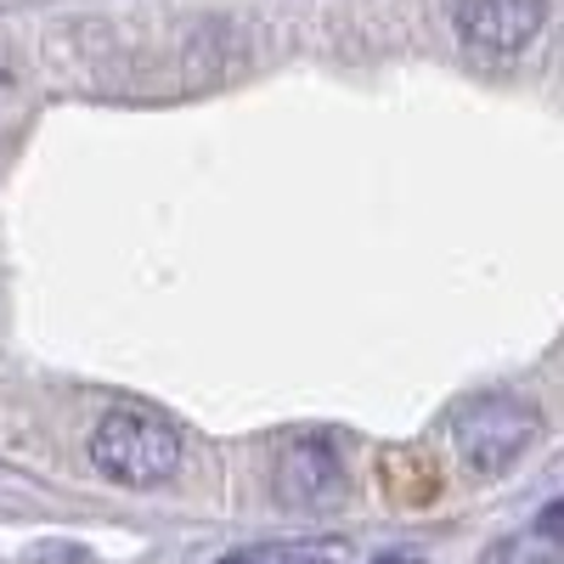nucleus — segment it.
I'll return each mask as SVG.
<instances>
[{
  "label": "nucleus",
  "mask_w": 564,
  "mask_h": 564,
  "mask_svg": "<svg viewBox=\"0 0 564 564\" xmlns=\"http://www.w3.org/2000/svg\"><path fill=\"white\" fill-rule=\"evenodd\" d=\"M276 497L289 508H334L345 497V457L334 435H294L276 452Z\"/></svg>",
  "instance_id": "obj_4"
},
{
  "label": "nucleus",
  "mask_w": 564,
  "mask_h": 564,
  "mask_svg": "<svg viewBox=\"0 0 564 564\" xmlns=\"http://www.w3.org/2000/svg\"><path fill=\"white\" fill-rule=\"evenodd\" d=\"M90 463L113 486H130V491L164 486L181 468V430L153 406H130V401L108 406L97 417V430H90Z\"/></svg>",
  "instance_id": "obj_1"
},
{
  "label": "nucleus",
  "mask_w": 564,
  "mask_h": 564,
  "mask_svg": "<svg viewBox=\"0 0 564 564\" xmlns=\"http://www.w3.org/2000/svg\"><path fill=\"white\" fill-rule=\"evenodd\" d=\"M452 29L486 57H520L547 29V0H452Z\"/></svg>",
  "instance_id": "obj_3"
},
{
  "label": "nucleus",
  "mask_w": 564,
  "mask_h": 564,
  "mask_svg": "<svg viewBox=\"0 0 564 564\" xmlns=\"http://www.w3.org/2000/svg\"><path fill=\"white\" fill-rule=\"evenodd\" d=\"M480 564H558V502L536 520V531L525 536H508L497 547H486Z\"/></svg>",
  "instance_id": "obj_5"
},
{
  "label": "nucleus",
  "mask_w": 564,
  "mask_h": 564,
  "mask_svg": "<svg viewBox=\"0 0 564 564\" xmlns=\"http://www.w3.org/2000/svg\"><path fill=\"white\" fill-rule=\"evenodd\" d=\"M215 564H339L334 542H260V547H231Z\"/></svg>",
  "instance_id": "obj_6"
},
{
  "label": "nucleus",
  "mask_w": 564,
  "mask_h": 564,
  "mask_svg": "<svg viewBox=\"0 0 564 564\" xmlns=\"http://www.w3.org/2000/svg\"><path fill=\"white\" fill-rule=\"evenodd\" d=\"M446 435H452V452L475 475H502V468H513L536 446L542 412H536V401L513 395V390H486V395H468L452 406Z\"/></svg>",
  "instance_id": "obj_2"
},
{
  "label": "nucleus",
  "mask_w": 564,
  "mask_h": 564,
  "mask_svg": "<svg viewBox=\"0 0 564 564\" xmlns=\"http://www.w3.org/2000/svg\"><path fill=\"white\" fill-rule=\"evenodd\" d=\"M372 564H423L417 553H384V558H372Z\"/></svg>",
  "instance_id": "obj_7"
}]
</instances>
